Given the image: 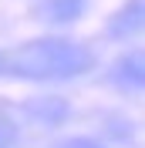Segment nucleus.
<instances>
[{"instance_id":"nucleus-1","label":"nucleus","mask_w":145,"mask_h":148,"mask_svg":"<svg viewBox=\"0 0 145 148\" xmlns=\"http://www.w3.org/2000/svg\"><path fill=\"white\" fill-rule=\"evenodd\" d=\"M91 67V51L74 40L47 37L30 40L14 51H0V74L7 77H30V81H64L78 77Z\"/></svg>"},{"instance_id":"nucleus-2","label":"nucleus","mask_w":145,"mask_h":148,"mask_svg":"<svg viewBox=\"0 0 145 148\" xmlns=\"http://www.w3.org/2000/svg\"><path fill=\"white\" fill-rule=\"evenodd\" d=\"M24 114H27L34 125H61L64 118H68V104L61 101V98H54V94H44V98H34V101L24 104Z\"/></svg>"},{"instance_id":"nucleus-3","label":"nucleus","mask_w":145,"mask_h":148,"mask_svg":"<svg viewBox=\"0 0 145 148\" xmlns=\"http://www.w3.org/2000/svg\"><path fill=\"white\" fill-rule=\"evenodd\" d=\"M84 10V0H41L37 3V17L51 20V24H71Z\"/></svg>"},{"instance_id":"nucleus-4","label":"nucleus","mask_w":145,"mask_h":148,"mask_svg":"<svg viewBox=\"0 0 145 148\" xmlns=\"http://www.w3.org/2000/svg\"><path fill=\"white\" fill-rule=\"evenodd\" d=\"M142 0H132L128 7H122L115 14V20L108 24V30H111V37H128V34H138L142 30Z\"/></svg>"},{"instance_id":"nucleus-5","label":"nucleus","mask_w":145,"mask_h":148,"mask_svg":"<svg viewBox=\"0 0 145 148\" xmlns=\"http://www.w3.org/2000/svg\"><path fill=\"white\" fill-rule=\"evenodd\" d=\"M115 81L122 88H132V91H142V81H145V67H142V57L132 54V57H122L115 64Z\"/></svg>"},{"instance_id":"nucleus-6","label":"nucleus","mask_w":145,"mask_h":148,"mask_svg":"<svg viewBox=\"0 0 145 148\" xmlns=\"http://www.w3.org/2000/svg\"><path fill=\"white\" fill-rule=\"evenodd\" d=\"M17 145V128H14V121L0 111V148H14Z\"/></svg>"},{"instance_id":"nucleus-7","label":"nucleus","mask_w":145,"mask_h":148,"mask_svg":"<svg viewBox=\"0 0 145 148\" xmlns=\"http://www.w3.org/2000/svg\"><path fill=\"white\" fill-rule=\"evenodd\" d=\"M54 148H105V145L95 141V138H64V141H57Z\"/></svg>"}]
</instances>
